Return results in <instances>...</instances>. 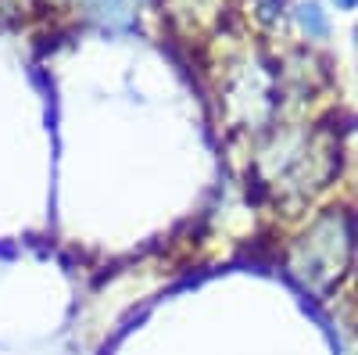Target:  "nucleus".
I'll return each instance as SVG.
<instances>
[{
  "mask_svg": "<svg viewBox=\"0 0 358 355\" xmlns=\"http://www.w3.org/2000/svg\"><path fill=\"white\" fill-rule=\"evenodd\" d=\"M358 258V219L351 209L334 204L322 209L301 233L287 244L283 265L287 273L315 298H326Z\"/></svg>",
  "mask_w": 358,
  "mask_h": 355,
  "instance_id": "f257e3e1",
  "label": "nucleus"
},
{
  "mask_svg": "<svg viewBox=\"0 0 358 355\" xmlns=\"http://www.w3.org/2000/svg\"><path fill=\"white\" fill-rule=\"evenodd\" d=\"M280 108V83L262 57H241L233 62L222 79V115L233 130L262 133L273 126V115Z\"/></svg>",
  "mask_w": 358,
  "mask_h": 355,
  "instance_id": "f03ea898",
  "label": "nucleus"
},
{
  "mask_svg": "<svg viewBox=\"0 0 358 355\" xmlns=\"http://www.w3.org/2000/svg\"><path fill=\"white\" fill-rule=\"evenodd\" d=\"M79 8L86 18H94L104 29H129L140 0H79Z\"/></svg>",
  "mask_w": 358,
  "mask_h": 355,
  "instance_id": "7ed1b4c3",
  "label": "nucleus"
},
{
  "mask_svg": "<svg viewBox=\"0 0 358 355\" xmlns=\"http://www.w3.org/2000/svg\"><path fill=\"white\" fill-rule=\"evenodd\" d=\"M301 25H305V33L308 36H326V18L315 4H305L301 8Z\"/></svg>",
  "mask_w": 358,
  "mask_h": 355,
  "instance_id": "20e7f679",
  "label": "nucleus"
},
{
  "mask_svg": "<svg viewBox=\"0 0 358 355\" xmlns=\"http://www.w3.org/2000/svg\"><path fill=\"white\" fill-rule=\"evenodd\" d=\"M337 4H341V8H355V0H337Z\"/></svg>",
  "mask_w": 358,
  "mask_h": 355,
  "instance_id": "39448f33",
  "label": "nucleus"
}]
</instances>
